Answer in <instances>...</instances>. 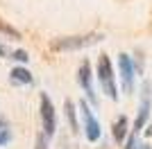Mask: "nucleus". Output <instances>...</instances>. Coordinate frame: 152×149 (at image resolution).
<instances>
[{"mask_svg": "<svg viewBox=\"0 0 152 149\" xmlns=\"http://www.w3.org/2000/svg\"><path fill=\"white\" fill-rule=\"evenodd\" d=\"M102 34H80V36H61L57 41H52V50L57 52H70V50H82L89 45L102 41Z\"/></svg>", "mask_w": 152, "mask_h": 149, "instance_id": "1", "label": "nucleus"}, {"mask_svg": "<svg viewBox=\"0 0 152 149\" xmlns=\"http://www.w3.org/2000/svg\"><path fill=\"white\" fill-rule=\"evenodd\" d=\"M98 79H100L102 90L111 99H118V90H116V77H114V66L109 61L107 54H100L98 59Z\"/></svg>", "mask_w": 152, "mask_h": 149, "instance_id": "2", "label": "nucleus"}, {"mask_svg": "<svg viewBox=\"0 0 152 149\" xmlns=\"http://www.w3.org/2000/svg\"><path fill=\"white\" fill-rule=\"evenodd\" d=\"M41 122H43V136L52 138L57 131V113H55V106L45 93H41Z\"/></svg>", "mask_w": 152, "mask_h": 149, "instance_id": "3", "label": "nucleus"}, {"mask_svg": "<svg viewBox=\"0 0 152 149\" xmlns=\"http://www.w3.org/2000/svg\"><path fill=\"white\" fill-rule=\"evenodd\" d=\"M80 111H82V118H84V133H86V138L91 142H95L100 138V122L95 120V115L91 113L86 102H80Z\"/></svg>", "mask_w": 152, "mask_h": 149, "instance_id": "4", "label": "nucleus"}, {"mask_svg": "<svg viewBox=\"0 0 152 149\" xmlns=\"http://www.w3.org/2000/svg\"><path fill=\"white\" fill-rule=\"evenodd\" d=\"M118 68H121V79H123V88L125 93H132L134 90V63L129 59V54H118Z\"/></svg>", "mask_w": 152, "mask_h": 149, "instance_id": "5", "label": "nucleus"}, {"mask_svg": "<svg viewBox=\"0 0 152 149\" xmlns=\"http://www.w3.org/2000/svg\"><path fill=\"white\" fill-rule=\"evenodd\" d=\"M148 115H150V84H143V93H141V106H139V118L134 122V133H139L148 122Z\"/></svg>", "mask_w": 152, "mask_h": 149, "instance_id": "6", "label": "nucleus"}, {"mask_svg": "<svg viewBox=\"0 0 152 149\" xmlns=\"http://www.w3.org/2000/svg\"><path fill=\"white\" fill-rule=\"evenodd\" d=\"M77 79H80V86L84 88V93L89 95L91 102L95 104V93H93V86H91V63L89 61H82L80 72H77Z\"/></svg>", "mask_w": 152, "mask_h": 149, "instance_id": "7", "label": "nucleus"}, {"mask_svg": "<svg viewBox=\"0 0 152 149\" xmlns=\"http://www.w3.org/2000/svg\"><path fill=\"white\" fill-rule=\"evenodd\" d=\"M127 127H129L127 118H125V115H118V120L114 122V140H116V142H123V140H125Z\"/></svg>", "mask_w": 152, "mask_h": 149, "instance_id": "8", "label": "nucleus"}, {"mask_svg": "<svg viewBox=\"0 0 152 149\" xmlns=\"http://www.w3.org/2000/svg\"><path fill=\"white\" fill-rule=\"evenodd\" d=\"M9 79H12V84H32V74L27 72L25 68H14L12 74H9Z\"/></svg>", "mask_w": 152, "mask_h": 149, "instance_id": "9", "label": "nucleus"}, {"mask_svg": "<svg viewBox=\"0 0 152 149\" xmlns=\"http://www.w3.org/2000/svg\"><path fill=\"white\" fill-rule=\"evenodd\" d=\"M66 118H68V124L70 129H73V133H77L80 131V127H77V118H75V106H73V102H66Z\"/></svg>", "mask_w": 152, "mask_h": 149, "instance_id": "10", "label": "nucleus"}, {"mask_svg": "<svg viewBox=\"0 0 152 149\" xmlns=\"http://www.w3.org/2000/svg\"><path fill=\"white\" fill-rule=\"evenodd\" d=\"M125 149H150V147H148L145 142H141L136 133H132V136H129V140H127V147H125Z\"/></svg>", "mask_w": 152, "mask_h": 149, "instance_id": "11", "label": "nucleus"}, {"mask_svg": "<svg viewBox=\"0 0 152 149\" xmlns=\"http://www.w3.org/2000/svg\"><path fill=\"white\" fill-rule=\"evenodd\" d=\"M12 59H16V61H23V63H25L30 56H27L25 50H16V52H12Z\"/></svg>", "mask_w": 152, "mask_h": 149, "instance_id": "12", "label": "nucleus"}, {"mask_svg": "<svg viewBox=\"0 0 152 149\" xmlns=\"http://www.w3.org/2000/svg\"><path fill=\"white\" fill-rule=\"evenodd\" d=\"M9 138H12V133H9V129H0V147H2V145H5L7 140H9Z\"/></svg>", "mask_w": 152, "mask_h": 149, "instance_id": "13", "label": "nucleus"}, {"mask_svg": "<svg viewBox=\"0 0 152 149\" xmlns=\"http://www.w3.org/2000/svg\"><path fill=\"white\" fill-rule=\"evenodd\" d=\"M37 149H48V138H45V136L37 138Z\"/></svg>", "mask_w": 152, "mask_h": 149, "instance_id": "14", "label": "nucleus"}]
</instances>
